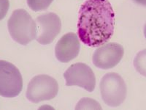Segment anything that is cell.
I'll return each mask as SVG.
<instances>
[{
    "instance_id": "6da1fadb",
    "label": "cell",
    "mask_w": 146,
    "mask_h": 110,
    "mask_svg": "<svg viewBox=\"0 0 146 110\" xmlns=\"http://www.w3.org/2000/svg\"><path fill=\"white\" fill-rule=\"evenodd\" d=\"M78 36L89 47H100L114 32L115 13L109 0H86L78 14Z\"/></svg>"
},
{
    "instance_id": "7a4b0ae2",
    "label": "cell",
    "mask_w": 146,
    "mask_h": 110,
    "mask_svg": "<svg viewBox=\"0 0 146 110\" xmlns=\"http://www.w3.org/2000/svg\"><path fill=\"white\" fill-rule=\"evenodd\" d=\"M7 27L12 38L21 45L26 46L36 39L37 33L36 21L23 9L13 11L7 22Z\"/></svg>"
},
{
    "instance_id": "3957f363",
    "label": "cell",
    "mask_w": 146,
    "mask_h": 110,
    "mask_svg": "<svg viewBox=\"0 0 146 110\" xmlns=\"http://www.w3.org/2000/svg\"><path fill=\"white\" fill-rule=\"evenodd\" d=\"M100 86L103 101L109 107H118L126 99L127 93L126 83L118 73L105 74L102 78Z\"/></svg>"
},
{
    "instance_id": "277c9868",
    "label": "cell",
    "mask_w": 146,
    "mask_h": 110,
    "mask_svg": "<svg viewBox=\"0 0 146 110\" xmlns=\"http://www.w3.org/2000/svg\"><path fill=\"white\" fill-rule=\"evenodd\" d=\"M58 92L57 81L53 77L42 74L34 77L28 85L27 98L29 101L37 103L54 99Z\"/></svg>"
},
{
    "instance_id": "5b68a950",
    "label": "cell",
    "mask_w": 146,
    "mask_h": 110,
    "mask_svg": "<svg viewBox=\"0 0 146 110\" xmlns=\"http://www.w3.org/2000/svg\"><path fill=\"white\" fill-rule=\"evenodd\" d=\"M23 89V78L13 64L0 60V95L15 98Z\"/></svg>"
},
{
    "instance_id": "8992f818",
    "label": "cell",
    "mask_w": 146,
    "mask_h": 110,
    "mask_svg": "<svg viewBox=\"0 0 146 110\" xmlns=\"http://www.w3.org/2000/svg\"><path fill=\"white\" fill-rule=\"evenodd\" d=\"M66 85L78 86L88 92H93L96 86V77L92 69L86 64H73L64 73Z\"/></svg>"
},
{
    "instance_id": "52a82bcc",
    "label": "cell",
    "mask_w": 146,
    "mask_h": 110,
    "mask_svg": "<svg viewBox=\"0 0 146 110\" xmlns=\"http://www.w3.org/2000/svg\"><path fill=\"white\" fill-rule=\"evenodd\" d=\"M36 23L37 27L36 40L42 45L51 44L61 32V19L53 13L40 15L36 18Z\"/></svg>"
},
{
    "instance_id": "ba28073f",
    "label": "cell",
    "mask_w": 146,
    "mask_h": 110,
    "mask_svg": "<svg viewBox=\"0 0 146 110\" xmlns=\"http://www.w3.org/2000/svg\"><path fill=\"white\" fill-rule=\"evenodd\" d=\"M124 54L123 46L117 43L100 46L94 52L92 57L93 64L98 68L108 70L116 66Z\"/></svg>"
},
{
    "instance_id": "9c48e42d",
    "label": "cell",
    "mask_w": 146,
    "mask_h": 110,
    "mask_svg": "<svg viewBox=\"0 0 146 110\" xmlns=\"http://www.w3.org/2000/svg\"><path fill=\"white\" fill-rule=\"evenodd\" d=\"M80 49L79 38L75 33H69L61 38L55 48V54L57 60L66 63L78 57Z\"/></svg>"
},
{
    "instance_id": "30bf717a",
    "label": "cell",
    "mask_w": 146,
    "mask_h": 110,
    "mask_svg": "<svg viewBox=\"0 0 146 110\" xmlns=\"http://www.w3.org/2000/svg\"><path fill=\"white\" fill-rule=\"evenodd\" d=\"M134 66L139 74L146 77V49L138 52L134 59Z\"/></svg>"
},
{
    "instance_id": "8fae6325",
    "label": "cell",
    "mask_w": 146,
    "mask_h": 110,
    "mask_svg": "<svg viewBox=\"0 0 146 110\" xmlns=\"http://www.w3.org/2000/svg\"><path fill=\"white\" fill-rule=\"evenodd\" d=\"M75 109H102V107L94 99L83 98L77 103Z\"/></svg>"
},
{
    "instance_id": "7c38bea8",
    "label": "cell",
    "mask_w": 146,
    "mask_h": 110,
    "mask_svg": "<svg viewBox=\"0 0 146 110\" xmlns=\"http://www.w3.org/2000/svg\"><path fill=\"white\" fill-rule=\"evenodd\" d=\"M53 0H27L29 7L33 11L45 10L50 6Z\"/></svg>"
},
{
    "instance_id": "4fadbf2b",
    "label": "cell",
    "mask_w": 146,
    "mask_h": 110,
    "mask_svg": "<svg viewBox=\"0 0 146 110\" xmlns=\"http://www.w3.org/2000/svg\"><path fill=\"white\" fill-rule=\"evenodd\" d=\"M10 7L9 0H0V21H2L8 12Z\"/></svg>"
},
{
    "instance_id": "5bb4252c",
    "label": "cell",
    "mask_w": 146,
    "mask_h": 110,
    "mask_svg": "<svg viewBox=\"0 0 146 110\" xmlns=\"http://www.w3.org/2000/svg\"><path fill=\"white\" fill-rule=\"evenodd\" d=\"M134 2L139 5L142 6H145L146 7V0H133Z\"/></svg>"
},
{
    "instance_id": "9a60e30c",
    "label": "cell",
    "mask_w": 146,
    "mask_h": 110,
    "mask_svg": "<svg viewBox=\"0 0 146 110\" xmlns=\"http://www.w3.org/2000/svg\"><path fill=\"white\" fill-rule=\"evenodd\" d=\"M144 35H145V38H146V23L144 26Z\"/></svg>"
}]
</instances>
